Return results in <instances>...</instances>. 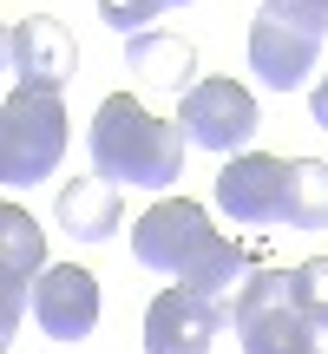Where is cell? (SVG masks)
<instances>
[{
	"mask_svg": "<svg viewBox=\"0 0 328 354\" xmlns=\"http://www.w3.org/2000/svg\"><path fill=\"white\" fill-rule=\"evenodd\" d=\"M184 125H164L145 105H131V92H112V99L92 112L86 151L92 171L112 177V184H138V190H164L184 177Z\"/></svg>",
	"mask_w": 328,
	"mask_h": 354,
	"instance_id": "2",
	"label": "cell"
},
{
	"mask_svg": "<svg viewBox=\"0 0 328 354\" xmlns=\"http://www.w3.org/2000/svg\"><path fill=\"white\" fill-rule=\"evenodd\" d=\"M39 276H46V236L20 203H7L0 210V342H13L20 308H26V282H39Z\"/></svg>",
	"mask_w": 328,
	"mask_h": 354,
	"instance_id": "9",
	"label": "cell"
},
{
	"mask_svg": "<svg viewBox=\"0 0 328 354\" xmlns=\"http://www.w3.org/2000/svg\"><path fill=\"white\" fill-rule=\"evenodd\" d=\"M66 158V105L60 92L13 86L0 105V184H39Z\"/></svg>",
	"mask_w": 328,
	"mask_h": 354,
	"instance_id": "5",
	"label": "cell"
},
{
	"mask_svg": "<svg viewBox=\"0 0 328 354\" xmlns=\"http://www.w3.org/2000/svg\"><path fill=\"white\" fill-rule=\"evenodd\" d=\"M230 322L243 354H322V335L295 295V269H256Z\"/></svg>",
	"mask_w": 328,
	"mask_h": 354,
	"instance_id": "4",
	"label": "cell"
},
{
	"mask_svg": "<svg viewBox=\"0 0 328 354\" xmlns=\"http://www.w3.org/2000/svg\"><path fill=\"white\" fill-rule=\"evenodd\" d=\"M224 328L203 295L190 289H164L152 308H145V354H210V335Z\"/></svg>",
	"mask_w": 328,
	"mask_h": 354,
	"instance_id": "11",
	"label": "cell"
},
{
	"mask_svg": "<svg viewBox=\"0 0 328 354\" xmlns=\"http://www.w3.org/2000/svg\"><path fill=\"white\" fill-rule=\"evenodd\" d=\"M60 230L73 243H105L118 230V184L112 177H73V184L60 190Z\"/></svg>",
	"mask_w": 328,
	"mask_h": 354,
	"instance_id": "12",
	"label": "cell"
},
{
	"mask_svg": "<svg viewBox=\"0 0 328 354\" xmlns=\"http://www.w3.org/2000/svg\"><path fill=\"white\" fill-rule=\"evenodd\" d=\"M217 210L230 223H282L289 210V165L282 158H263V151H243L217 171Z\"/></svg>",
	"mask_w": 328,
	"mask_h": 354,
	"instance_id": "7",
	"label": "cell"
},
{
	"mask_svg": "<svg viewBox=\"0 0 328 354\" xmlns=\"http://www.w3.org/2000/svg\"><path fill=\"white\" fill-rule=\"evenodd\" d=\"M309 112H316V125L328 131V73H322V86H316V92H309Z\"/></svg>",
	"mask_w": 328,
	"mask_h": 354,
	"instance_id": "17",
	"label": "cell"
},
{
	"mask_svg": "<svg viewBox=\"0 0 328 354\" xmlns=\"http://www.w3.org/2000/svg\"><path fill=\"white\" fill-rule=\"evenodd\" d=\"M125 66L145 79V86L177 92V99L197 86V53H190L184 39H171V33H138V39H131V53H125Z\"/></svg>",
	"mask_w": 328,
	"mask_h": 354,
	"instance_id": "13",
	"label": "cell"
},
{
	"mask_svg": "<svg viewBox=\"0 0 328 354\" xmlns=\"http://www.w3.org/2000/svg\"><path fill=\"white\" fill-rule=\"evenodd\" d=\"M295 295H302L309 322H316V335H322V354H328V256H309V263L295 269Z\"/></svg>",
	"mask_w": 328,
	"mask_h": 354,
	"instance_id": "16",
	"label": "cell"
},
{
	"mask_svg": "<svg viewBox=\"0 0 328 354\" xmlns=\"http://www.w3.org/2000/svg\"><path fill=\"white\" fill-rule=\"evenodd\" d=\"M171 7H190V0H99V20L118 26L125 39H138V33H152V20L171 13Z\"/></svg>",
	"mask_w": 328,
	"mask_h": 354,
	"instance_id": "15",
	"label": "cell"
},
{
	"mask_svg": "<svg viewBox=\"0 0 328 354\" xmlns=\"http://www.w3.org/2000/svg\"><path fill=\"white\" fill-rule=\"evenodd\" d=\"M7 66H13V86L60 92L66 79L79 73V46H73V33H66V20L26 13V20H13V33H7Z\"/></svg>",
	"mask_w": 328,
	"mask_h": 354,
	"instance_id": "8",
	"label": "cell"
},
{
	"mask_svg": "<svg viewBox=\"0 0 328 354\" xmlns=\"http://www.w3.org/2000/svg\"><path fill=\"white\" fill-rule=\"evenodd\" d=\"M184 138L197 145V151H243V145L263 131V112H256V99L237 86V79H197V86L184 92Z\"/></svg>",
	"mask_w": 328,
	"mask_h": 354,
	"instance_id": "6",
	"label": "cell"
},
{
	"mask_svg": "<svg viewBox=\"0 0 328 354\" xmlns=\"http://www.w3.org/2000/svg\"><path fill=\"white\" fill-rule=\"evenodd\" d=\"M289 230H328V165L322 158H295L289 165Z\"/></svg>",
	"mask_w": 328,
	"mask_h": 354,
	"instance_id": "14",
	"label": "cell"
},
{
	"mask_svg": "<svg viewBox=\"0 0 328 354\" xmlns=\"http://www.w3.org/2000/svg\"><path fill=\"white\" fill-rule=\"evenodd\" d=\"M33 322L53 342H86L99 328V276L79 263H60L33 282Z\"/></svg>",
	"mask_w": 328,
	"mask_h": 354,
	"instance_id": "10",
	"label": "cell"
},
{
	"mask_svg": "<svg viewBox=\"0 0 328 354\" xmlns=\"http://www.w3.org/2000/svg\"><path fill=\"white\" fill-rule=\"evenodd\" d=\"M131 256H138L145 269H158V276H177L224 322L237 315L243 289H250V250L230 243L224 230H210V216H203L190 197L152 203V210L138 216V230H131Z\"/></svg>",
	"mask_w": 328,
	"mask_h": 354,
	"instance_id": "1",
	"label": "cell"
},
{
	"mask_svg": "<svg viewBox=\"0 0 328 354\" xmlns=\"http://www.w3.org/2000/svg\"><path fill=\"white\" fill-rule=\"evenodd\" d=\"M328 0H263L250 20V73L269 92H295L322 59Z\"/></svg>",
	"mask_w": 328,
	"mask_h": 354,
	"instance_id": "3",
	"label": "cell"
}]
</instances>
